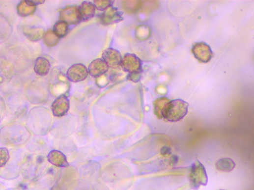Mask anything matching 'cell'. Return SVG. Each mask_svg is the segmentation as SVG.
I'll return each mask as SVG.
<instances>
[{"label": "cell", "instance_id": "obj_24", "mask_svg": "<svg viewBox=\"0 0 254 190\" xmlns=\"http://www.w3.org/2000/svg\"><path fill=\"white\" fill-rule=\"evenodd\" d=\"M93 3H94V6H95L97 9L99 10V11H105L108 8H110V7L113 6V4L114 3V2H113V1H99V0H96V1H94Z\"/></svg>", "mask_w": 254, "mask_h": 190}, {"label": "cell", "instance_id": "obj_6", "mask_svg": "<svg viewBox=\"0 0 254 190\" xmlns=\"http://www.w3.org/2000/svg\"><path fill=\"white\" fill-rule=\"evenodd\" d=\"M88 75V69L81 63L71 66L66 73L68 79L72 82H79L85 81Z\"/></svg>", "mask_w": 254, "mask_h": 190}, {"label": "cell", "instance_id": "obj_21", "mask_svg": "<svg viewBox=\"0 0 254 190\" xmlns=\"http://www.w3.org/2000/svg\"><path fill=\"white\" fill-rule=\"evenodd\" d=\"M44 43L48 47H55L58 44L59 41V38L55 34L53 30H49L45 33L44 37H43Z\"/></svg>", "mask_w": 254, "mask_h": 190}, {"label": "cell", "instance_id": "obj_22", "mask_svg": "<svg viewBox=\"0 0 254 190\" xmlns=\"http://www.w3.org/2000/svg\"><path fill=\"white\" fill-rule=\"evenodd\" d=\"M142 7L141 1H124L123 2V8L125 11L134 14L140 10Z\"/></svg>", "mask_w": 254, "mask_h": 190}, {"label": "cell", "instance_id": "obj_11", "mask_svg": "<svg viewBox=\"0 0 254 190\" xmlns=\"http://www.w3.org/2000/svg\"><path fill=\"white\" fill-rule=\"evenodd\" d=\"M48 161L49 163H52L56 167H68L69 162L66 155L60 151L52 150L48 155Z\"/></svg>", "mask_w": 254, "mask_h": 190}, {"label": "cell", "instance_id": "obj_3", "mask_svg": "<svg viewBox=\"0 0 254 190\" xmlns=\"http://www.w3.org/2000/svg\"><path fill=\"white\" fill-rule=\"evenodd\" d=\"M122 69L128 73L142 72V62L140 58L133 54H126L120 63Z\"/></svg>", "mask_w": 254, "mask_h": 190}, {"label": "cell", "instance_id": "obj_25", "mask_svg": "<svg viewBox=\"0 0 254 190\" xmlns=\"http://www.w3.org/2000/svg\"><path fill=\"white\" fill-rule=\"evenodd\" d=\"M10 155L8 149L0 148V167H3L9 161Z\"/></svg>", "mask_w": 254, "mask_h": 190}, {"label": "cell", "instance_id": "obj_14", "mask_svg": "<svg viewBox=\"0 0 254 190\" xmlns=\"http://www.w3.org/2000/svg\"><path fill=\"white\" fill-rule=\"evenodd\" d=\"M23 34L30 41H38L44 37V29L39 27H25Z\"/></svg>", "mask_w": 254, "mask_h": 190}, {"label": "cell", "instance_id": "obj_16", "mask_svg": "<svg viewBox=\"0 0 254 190\" xmlns=\"http://www.w3.org/2000/svg\"><path fill=\"white\" fill-rule=\"evenodd\" d=\"M216 169L219 172H231L236 167V163L234 161L230 158H221L216 162Z\"/></svg>", "mask_w": 254, "mask_h": 190}, {"label": "cell", "instance_id": "obj_23", "mask_svg": "<svg viewBox=\"0 0 254 190\" xmlns=\"http://www.w3.org/2000/svg\"><path fill=\"white\" fill-rule=\"evenodd\" d=\"M136 37L139 40H147L151 34V29L146 26H140L136 29Z\"/></svg>", "mask_w": 254, "mask_h": 190}, {"label": "cell", "instance_id": "obj_26", "mask_svg": "<svg viewBox=\"0 0 254 190\" xmlns=\"http://www.w3.org/2000/svg\"><path fill=\"white\" fill-rule=\"evenodd\" d=\"M141 72H133L129 73L127 79L133 82H139L141 80Z\"/></svg>", "mask_w": 254, "mask_h": 190}, {"label": "cell", "instance_id": "obj_28", "mask_svg": "<svg viewBox=\"0 0 254 190\" xmlns=\"http://www.w3.org/2000/svg\"></svg>", "mask_w": 254, "mask_h": 190}, {"label": "cell", "instance_id": "obj_8", "mask_svg": "<svg viewBox=\"0 0 254 190\" xmlns=\"http://www.w3.org/2000/svg\"><path fill=\"white\" fill-rule=\"evenodd\" d=\"M122 14L123 12H120L117 8L112 6L100 15V22L104 26L115 24L123 21V17H122Z\"/></svg>", "mask_w": 254, "mask_h": 190}, {"label": "cell", "instance_id": "obj_18", "mask_svg": "<svg viewBox=\"0 0 254 190\" xmlns=\"http://www.w3.org/2000/svg\"><path fill=\"white\" fill-rule=\"evenodd\" d=\"M169 100L167 98H161L155 100L153 103L154 113L158 119H163V112L165 107L169 102Z\"/></svg>", "mask_w": 254, "mask_h": 190}, {"label": "cell", "instance_id": "obj_19", "mask_svg": "<svg viewBox=\"0 0 254 190\" xmlns=\"http://www.w3.org/2000/svg\"><path fill=\"white\" fill-rule=\"evenodd\" d=\"M12 69L11 65L6 61L0 60V84L11 77Z\"/></svg>", "mask_w": 254, "mask_h": 190}, {"label": "cell", "instance_id": "obj_7", "mask_svg": "<svg viewBox=\"0 0 254 190\" xmlns=\"http://www.w3.org/2000/svg\"><path fill=\"white\" fill-rule=\"evenodd\" d=\"M70 108V102L64 94L59 95L52 105V113L55 117H63L67 114Z\"/></svg>", "mask_w": 254, "mask_h": 190}, {"label": "cell", "instance_id": "obj_4", "mask_svg": "<svg viewBox=\"0 0 254 190\" xmlns=\"http://www.w3.org/2000/svg\"><path fill=\"white\" fill-rule=\"evenodd\" d=\"M192 52L194 56L199 62H204V63L208 62L213 56V53L210 49V46L203 42L195 43L193 46Z\"/></svg>", "mask_w": 254, "mask_h": 190}, {"label": "cell", "instance_id": "obj_17", "mask_svg": "<svg viewBox=\"0 0 254 190\" xmlns=\"http://www.w3.org/2000/svg\"><path fill=\"white\" fill-rule=\"evenodd\" d=\"M12 33V27L7 19L0 14V43H3L8 40Z\"/></svg>", "mask_w": 254, "mask_h": 190}, {"label": "cell", "instance_id": "obj_13", "mask_svg": "<svg viewBox=\"0 0 254 190\" xmlns=\"http://www.w3.org/2000/svg\"><path fill=\"white\" fill-rule=\"evenodd\" d=\"M37 5L34 4V1L24 0L21 1L17 7V13L20 17H28L35 12Z\"/></svg>", "mask_w": 254, "mask_h": 190}, {"label": "cell", "instance_id": "obj_5", "mask_svg": "<svg viewBox=\"0 0 254 190\" xmlns=\"http://www.w3.org/2000/svg\"><path fill=\"white\" fill-rule=\"evenodd\" d=\"M59 20L68 25H78L81 21L79 8L78 6H67L59 13Z\"/></svg>", "mask_w": 254, "mask_h": 190}, {"label": "cell", "instance_id": "obj_9", "mask_svg": "<svg viewBox=\"0 0 254 190\" xmlns=\"http://www.w3.org/2000/svg\"><path fill=\"white\" fill-rule=\"evenodd\" d=\"M102 57L109 67L113 69L118 67L121 63L122 56L120 52L113 48H110L104 51Z\"/></svg>", "mask_w": 254, "mask_h": 190}, {"label": "cell", "instance_id": "obj_12", "mask_svg": "<svg viewBox=\"0 0 254 190\" xmlns=\"http://www.w3.org/2000/svg\"><path fill=\"white\" fill-rule=\"evenodd\" d=\"M78 8H79L80 15L82 22L88 21L95 15L96 8L93 2L85 1L83 2Z\"/></svg>", "mask_w": 254, "mask_h": 190}, {"label": "cell", "instance_id": "obj_2", "mask_svg": "<svg viewBox=\"0 0 254 190\" xmlns=\"http://www.w3.org/2000/svg\"><path fill=\"white\" fill-rule=\"evenodd\" d=\"M190 186L194 190H198L201 186H206L208 183V176L204 165L197 160L190 168L188 175Z\"/></svg>", "mask_w": 254, "mask_h": 190}, {"label": "cell", "instance_id": "obj_20", "mask_svg": "<svg viewBox=\"0 0 254 190\" xmlns=\"http://www.w3.org/2000/svg\"><path fill=\"white\" fill-rule=\"evenodd\" d=\"M53 31L59 38L65 37L69 33V25L59 20L54 26Z\"/></svg>", "mask_w": 254, "mask_h": 190}, {"label": "cell", "instance_id": "obj_15", "mask_svg": "<svg viewBox=\"0 0 254 190\" xmlns=\"http://www.w3.org/2000/svg\"><path fill=\"white\" fill-rule=\"evenodd\" d=\"M51 63L44 57H38L34 63V72L40 76H46L50 72Z\"/></svg>", "mask_w": 254, "mask_h": 190}, {"label": "cell", "instance_id": "obj_1", "mask_svg": "<svg viewBox=\"0 0 254 190\" xmlns=\"http://www.w3.org/2000/svg\"><path fill=\"white\" fill-rule=\"evenodd\" d=\"M188 107L189 104L181 99L169 101L163 112L164 120L168 122L180 121L187 115Z\"/></svg>", "mask_w": 254, "mask_h": 190}, {"label": "cell", "instance_id": "obj_27", "mask_svg": "<svg viewBox=\"0 0 254 190\" xmlns=\"http://www.w3.org/2000/svg\"><path fill=\"white\" fill-rule=\"evenodd\" d=\"M161 154H162V155H164V156H168V155H170V148L168 147V146H164V147L162 148V150H161Z\"/></svg>", "mask_w": 254, "mask_h": 190}, {"label": "cell", "instance_id": "obj_10", "mask_svg": "<svg viewBox=\"0 0 254 190\" xmlns=\"http://www.w3.org/2000/svg\"><path fill=\"white\" fill-rule=\"evenodd\" d=\"M108 65L103 59H96L90 63L88 68V74L90 76L94 78H99L107 73L109 70Z\"/></svg>", "mask_w": 254, "mask_h": 190}]
</instances>
